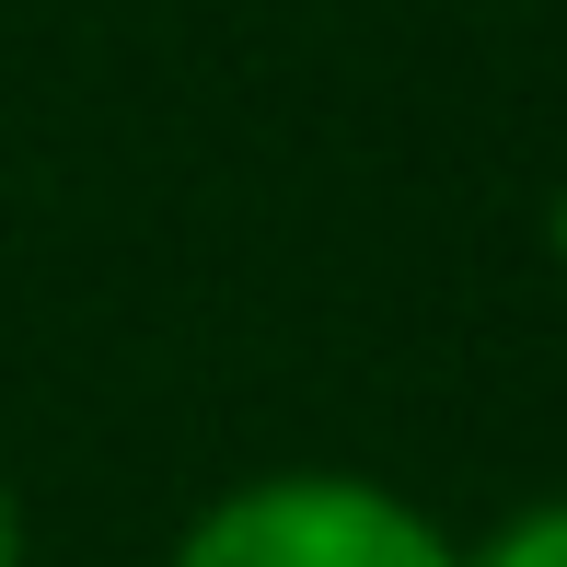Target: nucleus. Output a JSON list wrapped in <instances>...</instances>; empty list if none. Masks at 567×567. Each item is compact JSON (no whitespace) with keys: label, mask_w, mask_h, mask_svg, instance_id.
Masks as SVG:
<instances>
[{"label":"nucleus","mask_w":567,"mask_h":567,"mask_svg":"<svg viewBox=\"0 0 567 567\" xmlns=\"http://www.w3.org/2000/svg\"><path fill=\"white\" fill-rule=\"evenodd\" d=\"M174 567H463L371 475H255L174 545Z\"/></svg>","instance_id":"1"},{"label":"nucleus","mask_w":567,"mask_h":567,"mask_svg":"<svg viewBox=\"0 0 567 567\" xmlns=\"http://www.w3.org/2000/svg\"><path fill=\"white\" fill-rule=\"evenodd\" d=\"M0 567H23V509H12V486H0Z\"/></svg>","instance_id":"3"},{"label":"nucleus","mask_w":567,"mask_h":567,"mask_svg":"<svg viewBox=\"0 0 567 567\" xmlns=\"http://www.w3.org/2000/svg\"><path fill=\"white\" fill-rule=\"evenodd\" d=\"M463 567H567V498H533V509H509L498 533H486Z\"/></svg>","instance_id":"2"},{"label":"nucleus","mask_w":567,"mask_h":567,"mask_svg":"<svg viewBox=\"0 0 567 567\" xmlns=\"http://www.w3.org/2000/svg\"><path fill=\"white\" fill-rule=\"evenodd\" d=\"M556 244H567V197H556Z\"/></svg>","instance_id":"4"}]
</instances>
